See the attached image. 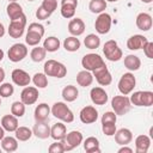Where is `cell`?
I'll return each instance as SVG.
<instances>
[{
  "label": "cell",
  "instance_id": "6da1fadb",
  "mask_svg": "<svg viewBox=\"0 0 153 153\" xmlns=\"http://www.w3.org/2000/svg\"><path fill=\"white\" fill-rule=\"evenodd\" d=\"M50 112L56 117L57 120L66 122V123H72L74 121V114L73 111L68 108V105L63 102H56L53 104L50 108Z\"/></svg>",
  "mask_w": 153,
  "mask_h": 153
},
{
  "label": "cell",
  "instance_id": "7a4b0ae2",
  "mask_svg": "<svg viewBox=\"0 0 153 153\" xmlns=\"http://www.w3.org/2000/svg\"><path fill=\"white\" fill-rule=\"evenodd\" d=\"M43 69H44V74L47 76H54V78H63L66 76L67 74V68L63 63L56 61V60H48L45 61L44 66H43Z\"/></svg>",
  "mask_w": 153,
  "mask_h": 153
},
{
  "label": "cell",
  "instance_id": "3957f363",
  "mask_svg": "<svg viewBox=\"0 0 153 153\" xmlns=\"http://www.w3.org/2000/svg\"><path fill=\"white\" fill-rule=\"evenodd\" d=\"M103 53L105 55V57L109 60V61H120L123 56V53L121 50V48L118 47L117 42L115 39H109L104 43V47H103Z\"/></svg>",
  "mask_w": 153,
  "mask_h": 153
},
{
  "label": "cell",
  "instance_id": "277c9868",
  "mask_svg": "<svg viewBox=\"0 0 153 153\" xmlns=\"http://www.w3.org/2000/svg\"><path fill=\"white\" fill-rule=\"evenodd\" d=\"M111 106L116 115H126L130 110L131 103H130V99L124 94L115 96L111 99Z\"/></svg>",
  "mask_w": 153,
  "mask_h": 153
},
{
  "label": "cell",
  "instance_id": "5b68a950",
  "mask_svg": "<svg viewBox=\"0 0 153 153\" xmlns=\"http://www.w3.org/2000/svg\"><path fill=\"white\" fill-rule=\"evenodd\" d=\"M130 103L136 106H151L153 105L152 91H136L130 96Z\"/></svg>",
  "mask_w": 153,
  "mask_h": 153
},
{
  "label": "cell",
  "instance_id": "8992f818",
  "mask_svg": "<svg viewBox=\"0 0 153 153\" xmlns=\"http://www.w3.org/2000/svg\"><path fill=\"white\" fill-rule=\"evenodd\" d=\"M25 26H26V16L25 14H22L19 18L13 19V20L10 22V25H8V35L12 38H19V37L23 36L24 30H25Z\"/></svg>",
  "mask_w": 153,
  "mask_h": 153
},
{
  "label": "cell",
  "instance_id": "52a82bcc",
  "mask_svg": "<svg viewBox=\"0 0 153 153\" xmlns=\"http://www.w3.org/2000/svg\"><path fill=\"white\" fill-rule=\"evenodd\" d=\"M135 85H136V79H135L134 74H133L131 72H128V73H124V74L121 76V79H120L117 86H118V91H120L122 94L128 96L129 93L133 92Z\"/></svg>",
  "mask_w": 153,
  "mask_h": 153
},
{
  "label": "cell",
  "instance_id": "ba28073f",
  "mask_svg": "<svg viewBox=\"0 0 153 153\" xmlns=\"http://www.w3.org/2000/svg\"><path fill=\"white\" fill-rule=\"evenodd\" d=\"M104 65H105V62H104L103 57L98 54H94V53L86 54L81 59V66L84 67V69L90 71V72H92L96 68H98L100 66H104Z\"/></svg>",
  "mask_w": 153,
  "mask_h": 153
},
{
  "label": "cell",
  "instance_id": "9c48e42d",
  "mask_svg": "<svg viewBox=\"0 0 153 153\" xmlns=\"http://www.w3.org/2000/svg\"><path fill=\"white\" fill-rule=\"evenodd\" d=\"M111 16L106 12H102L99 13V16L97 17L96 22H94V29L99 35H105L110 31L111 27Z\"/></svg>",
  "mask_w": 153,
  "mask_h": 153
},
{
  "label": "cell",
  "instance_id": "30bf717a",
  "mask_svg": "<svg viewBox=\"0 0 153 153\" xmlns=\"http://www.w3.org/2000/svg\"><path fill=\"white\" fill-rule=\"evenodd\" d=\"M26 55H27V48L23 43H14L13 45H11V48L7 51V56L12 62H19L24 60Z\"/></svg>",
  "mask_w": 153,
  "mask_h": 153
},
{
  "label": "cell",
  "instance_id": "8fae6325",
  "mask_svg": "<svg viewBox=\"0 0 153 153\" xmlns=\"http://www.w3.org/2000/svg\"><path fill=\"white\" fill-rule=\"evenodd\" d=\"M84 137L82 134L79 130H72L69 131L66 137L63 139V146H65V152L67 151H72L74 148H76L81 142H82Z\"/></svg>",
  "mask_w": 153,
  "mask_h": 153
},
{
  "label": "cell",
  "instance_id": "7c38bea8",
  "mask_svg": "<svg viewBox=\"0 0 153 153\" xmlns=\"http://www.w3.org/2000/svg\"><path fill=\"white\" fill-rule=\"evenodd\" d=\"M92 73H93L92 74L93 78H96L97 82L99 85H102V86H108V85H110L112 82V75L109 72L106 65L96 68L94 71H92Z\"/></svg>",
  "mask_w": 153,
  "mask_h": 153
},
{
  "label": "cell",
  "instance_id": "4fadbf2b",
  "mask_svg": "<svg viewBox=\"0 0 153 153\" xmlns=\"http://www.w3.org/2000/svg\"><path fill=\"white\" fill-rule=\"evenodd\" d=\"M38 88L33 87V86H25L23 88V91L20 92V100L25 104V105H32L37 102L38 99Z\"/></svg>",
  "mask_w": 153,
  "mask_h": 153
},
{
  "label": "cell",
  "instance_id": "5bb4252c",
  "mask_svg": "<svg viewBox=\"0 0 153 153\" xmlns=\"http://www.w3.org/2000/svg\"><path fill=\"white\" fill-rule=\"evenodd\" d=\"M79 117H80V121L85 124H91V123H94L97 120H98V111L94 106L92 105H86L84 106L81 110H80V114H79Z\"/></svg>",
  "mask_w": 153,
  "mask_h": 153
},
{
  "label": "cell",
  "instance_id": "9a60e30c",
  "mask_svg": "<svg viewBox=\"0 0 153 153\" xmlns=\"http://www.w3.org/2000/svg\"><path fill=\"white\" fill-rule=\"evenodd\" d=\"M90 97H91V100L93 104L96 105H105L109 97H108V93L104 88L97 86V87H92L91 91H90Z\"/></svg>",
  "mask_w": 153,
  "mask_h": 153
},
{
  "label": "cell",
  "instance_id": "2e32d148",
  "mask_svg": "<svg viewBox=\"0 0 153 153\" xmlns=\"http://www.w3.org/2000/svg\"><path fill=\"white\" fill-rule=\"evenodd\" d=\"M11 78H12V81L18 86H27L31 81L29 73L25 72L24 69H20V68L13 69L11 73Z\"/></svg>",
  "mask_w": 153,
  "mask_h": 153
},
{
  "label": "cell",
  "instance_id": "e0dca14e",
  "mask_svg": "<svg viewBox=\"0 0 153 153\" xmlns=\"http://www.w3.org/2000/svg\"><path fill=\"white\" fill-rule=\"evenodd\" d=\"M78 0H61V16L66 19H71L75 14Z\"/></svg>",
  "mask_w": 153,
  "mask_h": 153
},
{
  "label": "cell",
  "instance_id": "ac0fdd59",
  "mask_svg": "<svg viewBox=\"0 0 153 153\" xmlns=\"http://www.w3.org/2000/svg\"><path fill=\"white\" fill-rule=\"evenodd\" d=\"M115 135V141L117 145L120 146H124V145H129L133 140V133L130 129L128 128H121L118 130H116Z\"/></svg>",
  "mask_w": 153,
  "mask_h": 153
},
{
  "label": "cell",
  "instance_id": "d6986e66",
  "mask_svg": "<svg viewBox=\"0 0 153 153\" xmlns=\"http://www.w3.org/2000/svg\"><path fill=\"white\" fill-rule=\"evenodd\" d=\"M147 42V37H145L143 35H133L127 41V48L129 50H139L142 49Z\"/></svg>",
  "mask_w": 153,
  "mask_h": 153
},
{
  "label": "cell",
  "instance_id": "ffe728a7",
  "mask_svg": "<svg viewBox=\"0 0 153 153\" xmlns=\"http://www.w3.org/2000/svg\"><path fill=\"white\" fill-rule=\"evenodd\" d=\"M136 26L139 30L141 31H148L149 29H152V24H153V20H152V16L146 13V12H141L137 14L136 17Z\"/></svg>",
  "mask_w": 153,
  "mask_h": 153
},
{
  "label": "cell",
  "instance_id": "44dd1931",
  "mask_svg": "<svg viewBox=\"0 0 153 153\" xmlns=\"http://www.w3.org/2000/svg\"><path fill=\"white\" fill-rule=\"evenodd\" d=\"M32 134L38 137V139H48L50 136V127L47 123V121L44 122H36V124L32 128Z\"/></svg>",
  "mask_w": 153,
  "mask_h": 153
},
{
  "label": "cell",
  "instance_id": "7402d4cb",
  "mask_svg": "<svg viewBox=\"0 0 153 153\" xmlns=\"http://www.w3.org/2000/svg\"><path fill=\"white\" fill-rule=\"evenodd\" d=\"M85 31V23L82 22L81 18H73L69 20L68 23V32L72 35V36H80L82 35Z\"/></svg>",
  "mask_w": 153,
  "mask_h": 153
},
{
  "label": "cell",
  "instance_id": "603a6c76",
  "mask_svg": "<svg viewBox=\"0 0 153 153\" xmlns=\"http://www.w3.org/2000/svg\"><path fill=\"white\" fill-rule=\"evenodd\" d=\"M50 115V106L47 103H41L36 106L35 112H33V117L36 120V122H44L48 120Z\"/></svg>",
  "mask_w": 153,
  "mask_h": 153
},
{
  "label": "cell",
  "instance_id": "cb8c5ba5",
  "mask_svg": "<svg viewBox=\"0 0 153 153\" xmlns=\"http://www.w3.org/2000/svg\"><path fill=\"white\" fill-rule=\"evenodd\" d=\"M67 135V128L62 122H57L50 127V137L54 139L55 141L63 140Z\"/></svg>",
  "mask_w": 153,
  "mask_h": 153
},
{
  "label": "cell",
  "instance_id": "d4e9b609",
  "mask_svg": "<svg viewBox=\"0 0 153 153\" xmlns=\"http://www.w3.org/2000/svg\"><path fill=\"white\" fill-rule=\"evenodd\" d=\"M151 147V137L148 135H139L135 139V151L136 153H147Z\"/></svg>",
  "mask_w": 153,
  "mask_h": 153
},
{
  "label": "cell",
  "instance_id": "484cf974",
  "mask_svg": "<svg viewBox=\"0 0 153 153\" xmlns=\"http://www.w3.org/2000/svg\"><path fill=\"white\" fill-rule=\"evenodd\" d=\"M0 123H1V127H2L6 131H10V133L16 131V129L19 127V124H18V117L13 116L12 114H11V115H5V116H2Z\"/></svg>",
  "mask_w": 153,
  "mask_h": 153
},
{
  "label": "cell",
  "instance_id": "4316f807",
  "mask_svg": "<svg viewBox=\"0 0 153 153\" xmlns=\"http://www.w3.org/2000/svg\"><path fill=\"white\" fill-rule=\"evenodd\" d=\"M6 12H7V16L10 18V20H13V19H17L19 18L22 14H24V11L22 8V6L17 2V1H12L7 5L6 7Z\"/></svg>",
  "mask_w": 153,
  "mask_h": 153
},
{
  "label": "cell",
  "instance_id": "83f0119b",
  "mask_svg": "<svg viewBox=\"0 0 153 153\" xmlns=\"http://www.w3.org/2000/svg\"><path fill=\"white\" fill-rule=\"evenodd\" d=\"M124 67L130 71V72H134V71H137L140 69L141 67V60L139 56L136 55H133V54H129L124 57Z\"/></svg>",
  "mask_w": 153,
  "mask_h": 153
},
{
  "label": "cell",
  "instance_id": "f1b7e54d",
  "mask_svg": "<svg viewBox=\"0 0 153 153\" xmlns=\"http://www.w3.org/2000/svg\"><path fill=\"white\" fill-rule=\"evenodd\" d=\"M1 148L7 153L16 152L18 148V140L13 136H4L1 140Z\"/></svg>",
  "mask_w": 153,
  "mask_h": 153
},
{
  "label": "cell",
  "instance_id": "f546056e",
  "mask_svg": "<svg viewBox=\"0 0 153 153\" xmlns=\"http://www.w3.org/2000/svg\"><path fill=\"white\" fill-rule=\"evenodd\" d=\"M84 149L86 153H100L99 140L94 136H88L84 141Z\"/></svg>",
  "mask_w": 153,
  "mask_h": 153
},
{
  "label": "cell",
  "instance_id": "4dcf8cb0",
  "mask_svg": "<svg viewBox=\"0 0 153 153\" xmlns=\"http://www.w3.org/2000/svg\"><path fill=\"white\" fill-rule=\"evenodd\" d=\"M76 82L79 86H82V87H87L90 86L92 82H93V75L90 71H80L78 74H76Z\"/></svg>",
  "mask_w": 153,
  "mask_h": 153
},
{
  "label": "cell",
  "instance_id": "1f68e13d",
  "mask_svg": "<svg viewBox=\"0 0 153 153\" xmlns=\"http://www.w3.org/2000/svg\"><path fill=\"white\" fill-rule=\"evenodd\" d=\"M61 94L66 102H74L79 96V91L74 85H67L63 87Z\"/></svg>",
  "mask_w": 153,
  "mask_h": 153
},
{
  "label": "cell",
  "instance_id": "d6a6232c",
  "mask_svg": "<svg viewBox=\"0 0 153 153\" xmlns=\"http://www.w3.org/2000/svg\"><path fill=\"white\" fill-rule=\"evenodd\" d=\"M60 45H61L60 39H59L57 37H55V36H50V37L45 38L44 42H43V48H44L47 51H49V53L57 51L59 48H60Z\"/></svg>",
  "mask_w": 153,
  "mask_h": 153
},
{
  "label": "cell",
  "instance_id": "836d02e7",
  "mask_svg": "<svg viewBox=\"0 0 153 153\" xmlns=\"http://www.w3.org/2000/svg\"><path fill=\"white\" fill-rule=\"evenodd\" d=\"M80 45H81V43H80L79 38H76L75 36H69L63 41V48L67 51H71V53L79 50Z\"/></svg>",
  "mask_w": 153,
  "mask_h": 153
},
{
  "label": "cell",
  "instance_id": "e575fe53",
  "mask_svg": "<svg viewBox=\"0 0 153 153\" xmlns=\"http://www.w3.org/2000/svg\"><path fill=\"white\" fill-rule=\"evenodd\" d=\"M14 133H16V139H17L18 141H23V142L30 140L31 136L33 135V134H32V130H31L30 128L25 127V126L18 127V128L16 129Z\"/></svg>",
  "mask_w": 153,
  "mask_h": 153
},
{
  "label": "cell",
  "instance_id": "d590c367",
  "mask_svg": "<svg viewBox=\"0 0 153 153\" xmlns=\"http://www.w3.org/2000/svg\"><path fill=\"white\" fill-rule=\"evenodd\" d=\"M106 1L105 0H91L90 4H88V10L92 12V13H102L106 10Z\"/></svg>",
  "mask_w": 153,
  "mask_h": 153
},
{
  "label": "cell",
  "instance_id": "8d00e7d4",
  "mask_svg": "<svg viewBox=\"0 0 153 153\" xmlns=\"http://www.w3.org/2000/svg\"><path fill=\"white\" fill-rule=\"evenodd\" d=\"M45 55H47V50L43 48V47H39V45H36L31 53H30V57L33 62H41L45 59Z\"/></svg>",
  "mask_w": 153,
  "mask_h": 153
},
{
  "label": "cell",
  "instance_id": "74e56055",
  "mask_svg": "<svg viewBox=\"0 0 153 153\" xmlns=\"http://www.w3.org/2000/svg\"><path fill=\"white\" fill-rule=\"evenodd\" d=\"M84 44L87 49H97L100 45V38L96 33H90L85 37Z\"/></svg>",
  "mask_w": 153,
  "mask_h": 153
},
{
  "label": "cell",
  "instance_id": "f35d334b",
  "mask_svg": "<svg viewBox=\"0 0 153 153\" xmlns=\"http://www.w3.org/2000/svg\"><path fill=\"white\" fill-rule=\"evenodd\" d=\"M11 114L16 117H23L25 114V104L22 100L13 102L11 105Z\"/></svg>",
  "mask_w": 153,
  "mask_h": 153
},
{
  "label": "cell",
  "instance_id": "ab89813d",
  "mask_svg": "<svg viewBox=\"0 0 153 153\" xmlns=\"http://www.w3.org/2000/svg\"><path fill=\"white\" fill-rule=\"evenodd\" d=\"M32 82L37 88H45L48 86V78L44 73H36L32 78Z\"/></svg>",
  "mask_w": 153,
  "mask_h": 153
},
{
  "label": "cell",
  "instance_id": "60d3db41",
  "mask_svg": "<svg viewBox=\"0 0 153 153\" xmlns=\"http://www.w3.org/2000/svg\"><path fill=\"white\" fill-rule=\"evenodd\" d=\"M42 37H43V36H41V35L37 33V32L27 31V32H26V36H25V42H26V44H29V45L36 47V45L39 44Z\"/></svg>",
  "mask_w": 153,
  "mask_h": 153
},
{
  "label": "cell",
  "instance_id": "b9f144b4",
  "mask_svg": "<svg viewBox=\"0 0 153 153\" xmlns=\"http://www.w3.org/2000/svg\"><path fill=\"white\" fill-rule=\"evenodd\" d=\"M13 92H14V87L12 84L4 82L0 85V97L1 98H8L13 94Z\"/></svg>",
  "mask_w": 153,
  "mask_h": 153
},
{
  "label": "cell",
  "instance_id": "7bdbcfd3",
  "mask_svg": "<svg viewBox=\"0 0 153 153\" xmlns=\"http://www.w3.org/2000/svg\"><path fill=\"white\" fill-rule=\"evenodd\" d=\"M102 130L106 136H114V134L116 133V123L114 122H106V123H102Z\"/></svg>",
  "mask_w": 153,
  "mask_h": 153
},
{
  "label": "cell",
  "instance_id": "ee69618b",
  "mask_svg": "<svg viewBox=\"0 0 153 153\" xmlns=\"http://www.w3.org/2000/svg\"><path fill=\"white\" fill-rule=\"evenodd\" d=\"M49 153H63L65 152V146H63V140L60 141H55L54 143H51L48 148Z\"/></svg>",
  "mask_w": 153,
  "mask_h": 153
},
{
  "label": "cell",
  "instance_id": "f6af8a7d",
  "mask_svg": "<svg viewBox=\"0 0 153 153\" xmlns=\"http://www.w3.org/2000/svg\"><path fill=\"white\" fill-rule=\"evenodd\" d=\"M41 6L44 10H47L48 12L53 13L56 10V7H57V0H43V2H42Z\"/></svg>",
  "mask_w": 153,
  "mask_h": 153
},
{
  "label": "cell",
  "instance_id": "bcb514c9",
  "mask_svg": "<svg viewBox=\"0 0 153 153\" xmlns=\"http://www.w3.org/2000/svg\"><path fill=\"white\" fill-rule=\"evenodd\" d=\"M116 121H117V115L114 111H106L102 116V123H106V122L116 123Z\"/></svg>",
  "mask_w": 153,
  "mask_h": 153
},
{
  "label": "cell",
  "instance_id": "7dc6e473",
  "mask_svg": "<svg viewBox=\"0 0 153 153\" xmlns=\"http://www.w3.org/2000/svg\"><path fill=\"white\" fill-rule=\"evenodd\" d=\"M27 31H33V32H37V33H39L41 36H44V32H45L44 26H43L42 24H39V23H31V24L29 25Z\"/></svg>",
  "mask_w": 153,
  "mask_h": 153
},
{
  "label": "cell",
  "instance_id": "c3c4849f",
  "mask_svg": "<svg viewBox=\"0 0 153 153\" xmlns=\"http://www.w3.org/2000/svg\"><path fill=\"white\" fill-rule=\"evenodd\" d=\"M50 16H51V13L48 12L47 10H44L42 6H39V7L37 8V11H36V18L39 19V20H45V19H48Z\"/></svg>",
  "mask_w": 153,
  "mask_h": 153
},
{
  "label": "cell",
  "instance_id": "681fc988",
  "mask_svg": "<svg viewBox=\"0 0 153 153\" xmlns=\"http://www.w3.org/2000/svg\"><path fill=\"white\" fill-rule=\"evenodd\" d=\"M142 49H143V53H145L146 57L153 59V43H152V42L148 41V42L145 44V47H143Z\"/></svg>",
  "mask_w": 153,
  "mask_h": 153
},
{
  "label": "cell",
  "instance_id": "f907efd6",
  "mask_svg": "<svg viewBox=\"0 0 153 153\" xmlns=\"http://www.w3.org/2000/svg\"><path fill=\"white\" fill-rule=\"evenodd\" d=\"M117 152H118V153H133V149H131L130 147H127V145H124V146H122Z\"/></svg>",
  "mask_w": 153,
  "mask_h": 153
},
{
  "label": "cell",
  "instance_id": "816d5d0a",
  "mask_svg": "<svg viewBox=\"0 0 153 153\" xmlns=\"http://www.w3.org/2000/svg\"><path fill=\"white\" fill-rule=\"evenodd\" d=\"M4 79H5V71H4V68L0 67V84L4 81Z\"/></svg>",
  "mask_w": 153,
  "mask_h": 153
},
{
  "label": "cell",
  "instance_id": "f5cc1de1",
  "mask_svg": "<svg viewBox=\"0 0 153 153\" xmlns=\"http://www.w3.org/2000/svg\"><path fill=\"white\" fill-rule=\"evenodd\" d=\"M4 35H5V27H4V25L0 23V38H1Z\"/></svg>",
  "mask_w": 153,
  "mask_h": 153
},
{
  "label": "cell",
  "instance_id": "db71d44e",
  "mask_svg": "<svg viewBox=\"0 0 153 153\" xmlns=\"http://www.w3.org/2000/svg\"><path fill=\"white\" fill-rule=\"evenodd\" d=\"M4 136H5V129L0 126V141L2 140V137H4Z\"/></svg>",
  "mask_w": 153,
  "mask_h": 153
},
{
  "label": "cell",
  "instance_id": "11a10c76",
  "mask_svg": "<svg viewBox=\"0 0 153 153\" xmlns=\"http://www.w3.org/2000/svg\"><path fill=\"white\" fill-rule=\"evenodd\" d=\"M4 56H5V53H4V50L0 48V62L2 61V59H4Z\"/></svg>",
  "mask_w": 153,
  "mask_h": 153
},
{
  "label": "cell",
  "instance_id": "9f6ffc18",
  "mask_svg": "<svg viewBox=\"0 0 153 153\" xmlns=\"http://www.w3.org/2000/svg\"><path fill=\"white\" fill-rule=\"evenodd\" d=\"M141 1H142V2H145V4H151L153 0H141Z\"/></svg>",
  "mask_w": 153,
  "mask_h": 153
},
{
  "label": "cell",
  "instance_id": "6f0895ef",
  "mask_svg": "<svg viewBox=\"0 0 153 153\" xmlns=\"http://www.w3.org/2000/svg\"><path fill=\"white\" fill-rule=\"evenodd\" d=\"M105 1H110V2H116V1H118V0H105Z\"/></svg>",
  "mask_w": 153,
  "mask_h": 153
},
{
  "label": "cell",
  "instance_id": "680465c9",
  "mask_svg": "<svg viewBox=\"0 0 153 153\" xmlns=\"http://www.w3.org/2000/svg\"><path fill=\"white\" fill-rule=\"evenodd\" d=\"M8 1H10V2H12V1H17V0H8Z\"/></svg>",
  "mask_w": 153,
  "mask_h": 153
},
{
  "label": "cell",
  "instance_id": "91938a15",
  "mask_svg": "<svg viewBox=\"0 0 153 153\" xmlns=\"http://www.w3.org/2000/svg\"><path fill=\"white\" fill-rule=\"evenodd\" d=\"M0 106H1V97H0Z\"/></svg>",
  "mask_w": 153,
  "mask_h": 153
},
{
  "label": "cell",
  "instance_id": "94428289",
  "mask_svg": "<svg viewBox=\"0 0 153 153\" xmlns=\"http://www.w3.org/2000/svg\"><path fill=\"white\" fill-rule=\"evenodd\" d=\"M1 151H2V148H0V153H1Z\"/></svg>",
  "mask_w": 153,
  "mask_h": 153
},
{
  "label": "cell",
  "instance_id": "6125c7cd",
  "mask_svg": "<svg viewBox=\"0 0 153 153\" xmlns=\"http://www.w3.org/2000/svg\"><path fill=\"white\" fill-rule=\"evenodd\" d=\"M29 1H33V0H29Z\"/></svg>",
  "mask_w": 153,
  "mask_h": 153
}]
</instances>
